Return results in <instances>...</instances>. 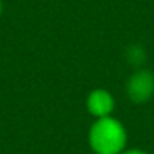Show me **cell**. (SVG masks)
<instances>
[{"label":"cell","instance_id":"cell-1","mask_svg":"<svg viewBox=\"0 0 154 154\" xmlns=\"http://www.w3.org/2000/svg\"><path fill=\"white\" fill-rule=\"evenodd\" d=\"M89 146L94 154H121L127 145V131L116 118H97L89 128Z\"/></svg>","mask_w":154,"mask_h":154},{"label":"cell","instance_id":"cell-5","mask_svg":"<svg viewBox=\"0 0 154 154\" xmlns=\"http://www.w3.org/2000/svg\"><path fill=\"white\" fill-rule=\"evenodd\" d=\"M121 154H148L143 149H137V148H131V149H124Z\"/></svg>","mask_w":154,"mask_h":154},{"label":"cell","instance_id":"cell-7","mask_svg":"<svg viewBox=\"0 0 154 154\" xmlns=\"http://www.w3.org/2000/svg\"><path fill=\"white\" fill-rule=\"evenodd\" d=\"M92 154H94V152H92Z\"/></svg>","mask_w":154,"mask_h":154},{"label":"cell","instance_id":"cell-2","mask_svg":"<svg viewBox=\"0 0 154 154\" xmlns=\"http://www.w3.org/2000/svg\"><path fill=\"white\" fill-rule=\"evenodd\" d=\"M127 95L136 104L146 103L154 95V72L145 68L136 69L127 80Z\"/></svg>","mask_w":154,"mask_h":154},{"label":"cell","instance_id":"cell-4","mask_svg":"<svg viewBox=\"0 0 154 154\" xmlns=\"http://www.w3.org/2000/svg\"><path fill=\"white\" fill-rule=\"evenodd\" d=\"M125 59L130 65L133 66H140L145 59H146V53H145V48L139 44H133L130 45L127 50H125Z\"/></svg>","mask_w":154,"mask_h":154},{"label":"cell","instance_id":"cell-6","mask_svg":"<svg viewBox=\"0 0 154 154\" xmlns=\"http://www.w3.org/2000/svg\"><path fill=\"white\" fill-rule=\"evenodd\" d=\"M3 12V0H0V15Z\"/></svg>","mask_w":154,"mask_h":154},{"label":"cell","instance_id":"cell-3","mask_svg":"<svg viewBox=\"0 0 154 154\" xmlns=\"http://www.w3.org/2000/svg\"><path fill=\"white\" fill-rule=\"evenodd\" d=\"M86 109L95 119L110 116L115 109V100L109 91L94 89L89 92V95L86 98Z\"/></svg>","mask_w":154,"mask_h":154}]
</instances>
